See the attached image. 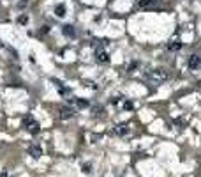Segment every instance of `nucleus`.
Wrapping results in <instances>:
<instances>
[{
	"label": "nucleus",
	"instance_id": "1",
	"mask_svg": "<svg viewBox=\"0 0 201 177\" xmlns=\"http://www.w3.org/2000/svg\"><path fill=\"white\" fill-rule=\"evenodd\" d=\"M145 78L148 82H152V83H162V82L168 80V71H164V69H152V71H148L145 74Z\"/></svg>",
	"mask_w": 201,
	"mask_h": 177
},
{
	"label": "nucleus",
	"instance_id": "2",
	"mask_svg": "<svg viewBox=\"0 0 201 177\" xmlns=\"http://www.w3.org/2000/svg\"><path fill=\"white\" fill-rule=\"evenodd\" d=\"M23 128L32 133V135H37L39 133V122H35V119L32 117V115H27L25 119H23Z\"/></svg>",
	"mask_w": 201,
	"mask_h": 177
},
{
	"label": "nucleus",
	"instance_id": "3",
	"mask_svg": "<svg viewBox=\"0 0 201 177\" xmlns=\"http://www.w3.org/2000/svg\"><path fill=\"white\" fill-rule=\"evenodd\" d=\"M95 60H97L99 64H108L111 60V59H110V53H108L104 48H102V46H100V48H97V50H95Z\"/></svg>",
	"mask_w": 201,
	"mask_h": 177
},
{
	"label": "nucleus",
	"instance_id": "4",
	"mask_svg": "<svg viewBox=\"0 0 201 177\" xmlns=\"http://www.w3.org/2000/svg\"><path fill=\"white\" fill-rule=\"evenodd\" d=\"M115 133H117L118 136H127V135H131V128H129V124L122 122V124L115 126Z\"/></svg>",
	"mask_w": 201,
	"mask_h": 177
},
{
	"label": "nucleus",
	"instance_id": "5",
	"mask_svg": "<svg viewBox=\"0 0 201 177\" xmlns=\"http://www.w3.org/2000/svg\"><path fill=\"white\" fill-rule=\"evenodd\" d=\"M187 64H189V69H191V71H196V69L201 67V57L199 55H191Z\"/></svg>",
	"mask_w": 201,
	"mask_h": 177
},
{
	"label": "nucleus",
	"instance_id": "6",
	"mask_svg": "<svg viewBox=\"0 0 201 177\" xmlns=\"http://www.w3.org/2000/svg\"><path fill=\"white\" fill-rule=\"evenodd\" d=\"M28 154H30L34 159H39V158L42 156V149H41V145H30L28 147Z\"/></svg>",
	"mask_w": 201,
	"mask_h": 177
},
{
	"label": "nucleus",
	"instance_id": "7",
	"mask_svg": "<svg viewBox=\"0 0 201 177\" xmlns=\"http://www.w3.org/2000/svg\"><path fill=\"white\" fill-rule=\"evenodd\" d=\"M60 119L62 121H67V119H71L72 115H74V112H72V108H69V106H64V108H60Z\"/></svg>",
	"mask_w": 201,
	"mask_h": 177
},
{
	"label": "nucleus",
	"instance_id": "8",
	"mask_svg": "<svg viewBox=\"0 0 201 177\" xmlns=\"http://www.w3.org/2000/svg\"><path fill=\"white\" fill-rule=\"evenodd\" d=\"M62 34L67 36V37H74V36H76V30H74L72 25H64V27H62Z\"/></svg>",
	"mask_w": 201,
	"mask_h": 177
},
{
	"label": "nucleus",
	"instance_id": "9",
	"mask_svg": "<svg viewBox=\"0 0 201 177\" xmlns=\"http://www.w3.org/2000/svg\"><path fill=\"white\" fill-rule=\"evenodd\" d=\"M180 48H182V43L178 41V39H173V41L168 44V50H170V52H178Z\"/></svg>",
	"mask_w": 201,
	"mask_h": 177
},
{
	"label": "nucleus",
	"instance_id": "10",
	"mask_svg": "<svg viewBox=\"0 0 201 177\" xmlns=\"http://www.w3.org/2000/svg\"><path fill=\"white\" fill-rule=\"evenodd\" d=\"M65 12H67V9H65V5H64V4H58V5L55 7V14H57L58 18H64V16H65Z\"/></svg>",
	"mask_w": 201,
	"mask_h": 177
},
{
	"label": "nucleus",
	"instance_id": "11",
	"mask_svg": "<svg viewBox=\"0 0 201 177\" xmlns=\"http://www.w3.org/2000/svg\"><path fill=\"white\" fill-rule=\"evenodd\" d=\"M74 104H76V106H78V108H88V106H90V103H88V101H87V99H74Z\"/></svg>",
	"mask_w": 201,
	"mask_h": 177
},
{
	"label": "nucleus",
	"instance_id": "12",
	"mask_svg": "<svg viewBox=\"0 0 201 177\" xmlns=\"http://www.w3.org/2000/svg\"><path fill=\"white\" fill-rule=\"evenodd\" d=\"M157 0H140V7H152Z\"/></svg>",
	"mask_w": 201,
	"mask_h": 177
},
{
	"label": "nucleus",
	"instance_id": "13",
	"mask_svg": "<svg viewBox=\"0 0 201 177\" xmlns=\"http://www.w3.org/2000/svg\"><path fill=\"white\" fill-rule=\"evenodd\" d=\"M16 21H18L20 25H27V21H28V16H27V14H20Z\"/></svg>",
	"mask_w": 201,
	"mask_h": 177
},
{
	"label": "nucleus",
	"instance_id": "14",
	"mask_svg": "<svg viewBox=\"0 0 201 177\" xmlns=\"http://www.w3.org/2000/svg\"><path fill=\"white\" fill-rule=\"evenodd\" d=\"M138 66H140V62H136V60H134V62H131V64H129V67H127V71H129V73H134V71L138 69Z\"/></svg>",
	"mask_w": 201,
	"mask_h": 177
},
{
	"label": "nucleus",
	"instance_id": "15",
	"mask_svg": "<svg viewBox=\"0 0 201 177\" xmlns=\"http://www.w3.org/2000/svg\"><path fill=\"white\" fill-rule=\"evenodd\" d=\"M27 5H28V2H27V0H20V2L16 4V7H18V9H25Z\"/></svg>",
	"mask_w": 201,
	"mask_h": 177
},
{
	"label": "nucleus",
	"instance_id": "16",
	"mask_svg": "<svg viewBox=\"0 0 201 177\" xmlns=\"http://www.w3.org/2000/svg\"><path fill=\"white\" fill-rule=\"evenodd\" d=\"M124 108H125V110H132V108H134V103H131V101H125V103H124Z\"/></svg>",
	"mask_w": 201,
	"mask_h": 177
},
{
	"label": "nucleus",
	"instance_id": "17",
	"mask_svg": "<svg viewBox=\"0 0 201 177\" xmlns=\"http://www.w3.org/2000/svg\"><path fill=\"white\" fill-rule=\"evenodd\" d=\"M83 172H85V174H90V172H92V167L88 165V163H85V165H83Z\"/></svg>",
	"mask_w": 201,
	"mask_h": 177
},
{
	"label": "nucleus",
	"instance_id": "18",
	"mask_svg": "<svg viewBox=\"0 0 201 177\" xmlns=\"http://www.w3.org/2000/svg\"><path fill=\"white\" fill-rule=\"evenodd\" d=\"M0 177H9V175H7V174H5V172H4V174H2V175H0Z\"/></svg>",
	"mask_w": 201,
	"mask_h": 177
}]
</instances>
